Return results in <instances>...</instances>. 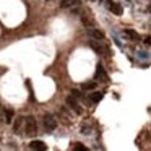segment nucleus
I'll list each match as a JSON object with an SVG mask.
<instances>
[{
	"mask_svg": "<svg viewBox=\"0 0 151 151\" xmlns=\"http://www.w3.org/2000/svg\"><path fill=\"white\" fill-rule=\"evenodd\" d=\"M36 133H37L36 119H34L33 115H29V117H26V135H29V137H34Z\"/></svg>",
	"mask_w": 151,
	"mask_h": 151,
	"instance_id": "nucleus-1",
	"label": "nucleus"
},
{
	"mask_svg": "<svg viewBox=\"0 0 151 151\" xmlns=\"http://www.w3.org/2000/svg\"><path fill=\"white\" fill-rule=\"evenodd\" d=\"M44 127H46L47 132H52L57 128V120L52 114H46L44 115Z\"/></svg>",
	"mask_w": 151,
	"mask_h": 151,
	"instance_id": "nucleus-2",
	"label": "nucleus"
},
{
	"mask_svg": "<svg viewBox=\"0 0 151 151\" xmlns=\"http://www.w3.org/2000/svg\"><path fill=\"white\" fill-rule=\"evenodd\" d=\"M67 104L70 106V107L73 109V111L76 112V114H81V107H80L78 101H76V98H73V96H68L67 98Z\"/></svg>",
	"mask_w": 151,
	"mask_h": 151,
	"instance_id": "nucleus-3",
	"label": "nucleus"
},
{
	"mask_svg": "<svg viewBox=\"0 0 151 151\" xmlns=\"http://www.w3.org/2000/svg\"><path fill=\"white\" fill-rule=\"evenodd\" d=\"M89 46L93 47V49H94V52L96 54H99V55H109V52H106V47H102V46H99L98 42H94V41H91V42H89Z\"/></svg>",
	"mask_w": 151,
	"mask_h": 151,
	"instance_id": "nucleus-4",
	"label": "nucleus"
},
{
	"mask_svg": "<svg viewBox=\"0 0 151 151\" xmlns=\"http://www.w3.org/2000/svg\"><path fill=\"white\" fill-rule=\"evenodd\" d=\"M29 146L33 148L34 151H46V150H47L46 143H44V141H39V140H34V141H31V145H29Z\"/></svg>",
	"mask_w": 151,
	"mask_h": 151,
	"instance_id": "nucleus-5",
	"label": "nucleus"
},
{
	"mask_svg": "<svg viewBox=\"0 0 151 151\" xmlns=\"http://www.w3.org/2000/svg\"><path fill=\"white\" fill-rule=\"evenodd\" d=\"M96 78H99L101 81H107V75H106L102 65H98V68H96Z\"/></svg>",
	"mask_w": 151,
	"mask_h": 151,
	"instance_id": "nucleus-6",
	"label": "nucleus"
},
{
	"mask_svg": "<svg viewBox=\"0 0 151 151\" xmlns=\"http://www.w3.org/2000/svg\"><path fill=\"white\" fill-rule=\"evenodd\" d=\"M109 10H111L114 15H117V17L122 15V7L119 4H114V2H109Z\"/></svg>",
	"mask_w": 151,
	"mask_h": 151,
	"instance_id": "nucleus-7",
	"label": "nucleus"
},
{
	"mask_svg": "<svg viewBox=\"0 0 151 151\" xmlns=\"http://www.w3.org/2000/svg\"><path fill=\"white\" fill-rule=\"evenodd\" d=\"M4 115H5V122H7V124H12L15 112L12 111V109H5V111H4Z\"/></svg>",
	"mask_w": 151,
	"mask_h": 151,
	"instance_id": "nucleus-8",
	"label": "nucleus"
},
{
	"mask_svg": "<svg viewBox=\"0 0 151 151\" xmlns=\"http://www.w3.org/2000/svg\"><path fill=\"white\" fill-rule=\"evenodd\" d=\"M89 36H93L94 39H102L104 37V33L99 29H89Z\"/></svg>",
	"mask_w": 151,
	"mask_h": 151,
	"instance_id": "nucleus-9",
	"label": "nucleus"
},
{
	"mask_svg": "<svg viewBox=\"0 0 151 151\" xmlns=\"http://www.w3.org/2000/svg\"><path fill=\"white\" fill-rule=\"evenodd\" d=\"M124 33H125V36H128L130 39H133V41H137V39H138V33H135L133 29H125Z\"/></svg>",
	"mask_w": 151,
	"mask_h": 151,
	"instance_id": "nucleus-10",
	"label": "nucleus"
},
{
	"mask_svg": "<svg viewBox=\"0 0 151 151\" xmlns=\"http://www.w3.org/2000/svg\"><path fill=\"white\" fill-rule=\"evenodd\" d=\"M89 99H91L93 102H99V101L102 99V93H98V91H96V93H93V94L89 96Z\"/></svg>",
	"mask_w": 151,
	"mask_h": 151,
	"instance_id": "nucleus-11",
	"label": "nucleus"
},
{
	"mask_svg": "<svg viewBox=\"0 0 151 151\" xmlns=\"http://www.w3.org/2000/svg\"><path fill=\"white\" fill-rule=\"evenodd\" d=\"M73 151H89V150L86 146H83L81 143H78V145H75V150H73Z\"/></svg>",
	"mask_w": 151,
	"mask_h": 151,
	"instance_id": "nucleus-12",
	"label": "nucleus"
},
{
	"mask_svg": "<svg viewBox=\"0 0 151 151\" xmlns=\"http://www.w3.org/2000/svg\"><path fill=\"white\" fill-rule=\"evenodd\" d=\"M72 96H73V98H78V99L83 98V94L78 91V89H73V91H72Z\"/></svg>",
	"mask_w": 151,
	"mask_h": 151,
	"instance_id": "nucleus-13",
	"label": "nucleus"
},
{
	"mask_svg": "<svg viewBox=\"0 0 151 151\" xmlns=\"http://www.w3.org/2000/svg\"><path fill=\"white\" fill-rule=\"evenodd\" d=\"M81 20H83V23H85V26H91L93 24V21L89 20V18H86V17H81Z\"/></svg>",
	"mask_w": 151,
	"mask_h": 151,
	"instance_id": "nucleus-14",
	"label": "nucleus"
},
{
	"mask_svg": "<svg viewBox=\"0 0 151 151\" xmlns=\"http://www.w3.org/2000/svg\"><path fill=\"white\" fill-rule=\"evenodd\" d=\"M83 88H85V89H94L96 88V83H86V85H83Z\"/></svg>",
	"mask_w": 151,
	"mask_h": 151,
	"instance_id": "nucleus-15",
	"label": "nucleus"
},
{
	"mask_svg": "<svg viewBox=\"0 0 151 151\" xmlns=\"http://www.w3.org/2000/svg\"><path fill=\"white\" fill-rule=\"evenodd\" d=\"M20 125H21V120L18 119V120L15 122V132H18V130H20Z\"/></svg>",
	"mask_w": 151,
	"mask_h": 151,
	"instance_id": "nucleus-16",
	"label": "nucleus"
},
{
	"mask_svg": "<svg viewBox=\"0 0 151 151\" xmlns=\"http://www.w3.org/2000/svg\"><path fill=\"white\" fill-rule=\"evenodd\" d=\"M145 44H146V46H151V36L145 37Z\"/></svg>",
	"mask_w": 151,
	"mask_h": 151,
	"instance_id": "nucleus-17",
	"label": "nucleus"
},
{
	"mask_svg": "<svg viewBox=\"0 0 151 151\" xmlns=\"http://www.w3.org/2000/svg\"><path fill=\"white\" fill-rule=\"evenodd\" d=\"M0 119H2V107H0Z\"/></svg>",
	"mask_w": 151,
	"mask_h": 151,
	"instance_id": "nucleus-18",
	"label": "nucleus"
}]
</instances>
